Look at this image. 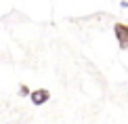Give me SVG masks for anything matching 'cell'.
Wrapping results in <instances>:
<instances>
[{
    "instance_id": "3957f363",
    "label": "cell",
    "mask_w": 128,
    "mask_h": 124,
    "mask_svg": "<svg viewBox=\"0 0 128 124\" xmlns=\"http://www.w3.org/2000/svg\"><path fill=\"white\" fill-rule=\"evenodd\" d=\"M30 93H32V90H30V86L21 82V84H19V95H21V97H30Z\"/></svg>"
},
{
    "instance_id": "6da1fadb",
    "label": "cell",
    "mask_w": 128,
    "mask_h": 124,
    "mask_svg": "<svg viewBox=\"0 0 128 124\" xmlns=\"http://www.w3.org/2000/svg\"><path fill=\"white\" fill-rule=\"evenodd\" d=\"M114 34H116V40H118V46L122 51H126L128 48V25L118 21V23H114Z\"/></svg>"
},
{
    "instance_id": "7a4b0ae2",
    "label": "cell",
    "mask_w": 128,
    "mask_h": 124,
    "mask_svg": "<svg viewBox=\"0 0 128 124\" xmlns=\"http://www.w3.org/2000/svg\"><path fill=\"white\" fill-rule=\"evenodd\" d=\"M30 101L34 105H44L46 101H50V90L48 88H36L30 93Z\"/></svg>"
},
{
    "instance_id": "277c9868",
    "label": "cell",
    "mask_w": 128,
    "mask_h": 124,
    "mask_svg": "<svg viewBox=\"0 0 128 124\" xmlns=\"http://www.w3.org/2000/svg\"><path fill=\"white\" fill-rule=\"evenodd\" d=\"M120 7L122 9H128V0H120Z\"/></svg>"
}]
</instances>
